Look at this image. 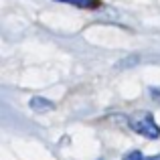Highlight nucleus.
Here are the masks:
<instances>
[{
  "label": "nucleus",
  "instance_id": "f03ea898",
  "mask_svg": "<svg viewBox=\"0 0 160 160\" xmlns=\"http://www.w3.org/2000/svg\"><path fill=\"white\" fill-rule=\"evenodd\" d=\"M28 106H31L32 112H39V113H45V112H51V109H55L53 102H49V99H45V98H32Z\"/></svg>",
  "mask_w": 160,
  "mask_h": 160
},
{
  "label": "nucleus",
  "instance_id": "f257e3e1",
  "mask_svg": "<svg viewBox=\"0 0 160 160\" xmlns=\"http://www.w3.org/2000/svg\"><path fill=\"white\" fill-rule=\"evenodd\" d=\"M130 128H132L134 132L142 134V136L150 138V140H154V138H158V136H160V128H158V124L154 122L152 113H148V112H140V113H136V116L130 120Z\"/></svg>",
  "mask_w": 160,
  "mask_h": 160
},
{
  "label": "nucleus",
  "instance_id": "7ed1b4c3",
  "mask_svg": "<svg viewBox=\"0 0 160 160\" xmlns=\"http://www.w3.org/2000/svg\"><path fill=\"white\" fill-rule=\"evenodd\" d=\"M59 2H67V4H73V6H79V8H98L99 6L98 0H59Z\"/></svg>",
  "mask_w": 160,
  "mask_h": 160
},
{
  "label": "nucleus",
  "instance_id": "20e7f679",
  "mask_svg": "<svg viewBox=\"0 0 160 160\" xmlns=\"http://www.w3.org/2000/svg\"><path fill=\"white\" fill-rule=\"evenodd\" d=\"M124 160H148V158H146L142 152L134 150V152H128V154H126V156H124Z\"/></svg>",
  "mask_w": 160,
  "mask_h": 160
},
{
  "label": "nucleus",
  "instance_id": "39448f33",
  "mask_svg": "<svg viewBox=\"0 0 160 160\" xmlns=\"http://www.w3.org/2000/svg\"><path fill=\"white\" fill-rule=\"evenodd\" d=\"M148 160H160V154H158V156H152V158H148Z\"/></svg>",
  "mask_w": 160,
  "mask_h": 160
}]
</instances>
